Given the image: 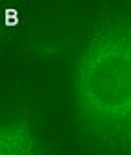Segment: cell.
Listing matches in <instances>:
<instances>
[{"mask_svg":"<svg viewBox=\"0 0 131 155\" xmlns=\"http://www.w3.org/2000/svg\"><path fill=\"white\" fill-rule=\"evenodd\" d=\"M0 155H37L28 122L15 120L4 124L0 131Z\"/></svg>","mask_w":131,"mask_h":155,"instance_id":"obj_2","label":"cell"},{"mask_svg":"<svg viewBox=\"0 0 131 155\" xmlns=\"http://www.w3.org/2000/svg\"><path fill=\"white\" fill-rule=\"evenodd\" d=\"M127 120H129V122H131V114H129V118H127Z\"/></svg>","mask_w":131,"mask_h":155,"instance_id":"obj_3","label":"cell"},{"mask_svg":"<svg viewBox=\"0 0 131 155\" xmlns=\"http://www.w3.org/2000/svg\"><path fill=\"white\" fill-rule=\"evenodd\" d=\"M81 118L111 124L131 114V28L113 18L98 22L74 70Z\"/></svg>","mask_w":131,"mask_h":155,"instance_id":"obj_1","label":"cell"}]
</instances>
